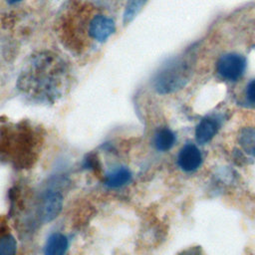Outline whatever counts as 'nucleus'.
<instances>
[{
  "instance_id": "nucleus-15",
  "label": "nucleus",
  "mask_w": 255,
  "mask_h": 255,
  "mask_svg": "<svg viewBox=\"0 0 255 255\" xmlns=\"http://www.w3.org/2000/svg\"><path fill=\"white\" fill-rule=\"evenodd\" d=\"M246 97L250 103L255 104V79L248 84L246 88Z\"/></svg>"
},
{
  "instance_id": "nucleus-8",
  "label": "nucleus",
  "mask_w": 255,
  "mask_h": 255,
  "mask_svg": "<svg viewBox=\"0 0 255 255\" xmlns=\"http://www.w3.org/2000/svg\"><path fill=\"white\" fill-rule=\"evenodd\" d=\"M68 249V239L61 233H53L45 245V255H65Z\"/></svg>"
},
{
  "instance_id": "nucleus-3",
  "label": "nucleus",
  "mask_w": 255,
  "mask_h": 255,
  "mask_svg": "<svg viewBox=\"0 0 255 255\" xmlns=\"http://www.w3.org/2000/svg\"><path fill=\"white\" fill-rule=\"evenodd\" d=\"M245 69L246 60L239 54H225L217 62L218 74L227 81H237L244 74Z\"/></svg>"
},
{
  "instance_id": "nucleus-16",
  "label": "nucleus",
  "mask_w": 255,
  "mask_h": 255,
  "mask_svg": "<svg viewBox=\"0 0 255 255\" xmlns=\"http://www.w3.org/2000/svg\"><path fill=\"white\" fill-rule=\"evenodd\" d=\"M8 3H10V4H15V3H17V2H19V1H21V0H6Z\"/></svg>"
},
{
  "instance_id": "nucleus-11",
  "label": "nucleus",
  "mask_w": 255,
  "mask_h": 255,
  "mask_svg": "<svg viewBox=\"0 0 255 255\" xmlns=\"http://www.w3.org/2000/svg\"><path fill=\"white\" fill-rule=\"evenodd\" d=\"M145 2L146 0H128L123 16V23L128 25L129 22H131L139 13Z\"/></svg>"
},
{
  "instance_id": "nucleus-1",
  "label": "nucleus",
  "mask_w": 255,
  "mask_h": 255,
  "mask_svg": "<svg viewBox=\"0 0 255 255\" xmlns=\"http://www.w3.org/2000/svg\"><path fill=\"white\" fill-rule=\"evenodd\" d=\"M66 81L65 65L55 55L41 54L34 57L18 83L26 93L37 96L53 97L64 88Z\"/></svg>"
},
{
  "instance_id": "nucleus-5",
  "label": "nucleus",
  "mask_w": 255,
  "mask_h": 255,
  "mask_svg": "<svg viewBox=\"0 0 255 255\" xmlns=\"http://www.w3.org/2000/svg\"><path fill=\"white\" fill-rule=\"evenodd\" d=\"M177 161L181 169L184 171H193L200 166L202 162V155L194 144L188 143L180 149Z\"/></svg>"
},
{
  "instance_id": "nucleus-13",
  "label": "nucleus",
  "mask_w": 255,
  "mask_h": 255,
  "mask_svg": "<svg viewBox=\"0 0 255 255\" xmlns=\"http://www.w3.org/2000/svg\"><path fill=\"white\" fill-rule=\"evenodd\" d=\"M17 251V242L11 234L0 237V255H15Z\"/></svg>"
},
{
  "instance_id": "nucleus-2",
  "label": "nucleus",
  "mask_w": 255,
  "mask_h": 255,
  "mask_svg": "<svg viewBox=\"0 0 255 255\" xmlns=\"http://www.w3.org/2000/svg\"><path fill=\"white\" fill-rule=\"evenodd\" d=\"M191 58L186 56L169 62L155 76V90L159 94H170L183 88L191 76Z\"/></svg>"
},
{
  "instance_id": "nucleus-4",
  "label": "nucleus",
  "mask_w": 255,
  "mask_h": 255,
  "mask_svg": "<svg viewBox=\"0 0 255 255\" xmlns=\"http://www.w3.org/2000/svg\"><path fill=\"white\" fill-rule=\"evenodd\" d=\"M116 31L114 21L106 16L98 15L94 17L89 26L90 36L99 42H104Z\"/></svg>"
},
{
  "instance_id": "nucleus-14",
  "label": "nucleus",
  "mask_w": 255,
  "mask_h": 255,
  "mask_svg": "<svg viewBox=\"0 0 255 255\" xmlns=\"http://www.w3.org/2000/svg\"><path fill=\"white\" fill-rule=\"evenodd\" d=\"M83 165L85 168H88V169H91L93 171H96V170H99L100 169V166H99V160L97 158L96 155L94 154H89L85 157L84 159V162H83Z\"/></svg>"
},
{
  "instance_id": "nucleus-12",
  "label": "nucleus",
  "mask_w": 255,
  "mask_h": 255,
  "mask_svg": "<svg viewBox=\"0 0 255 255\" xmlns=\"http://www.w3.org/2000/svg\"><path fill=\"white\" fill-rule=\"evenodd\" d=\"M239 142L246 152L255 156V128L243 129L239 136Z\"/></svg>"
},
{
  "instance_id": "nucleus-6",
  "label": "nucleus",
  "mask_w": 255,
  "mask_h": 255,
  "mask_svg": "<svg viewBox=\"0 0 255 255\" xmlns=\"http://www.w3.org/2000/svg\"><path fill=\"white\" fill-rule=\"evenodd\" d=\"M63 208V197L59 192L50 191L46 194L43 204V218L45 222H51L58 217Z\"/></svg>"
},
{
  "instance_id": "nucleus-10",
  "label": "nucleus",
  "mask_w": 255,
  "mask_h": 255,
  "mask_svg": "<svg viewBox=\"0 0 255 255\" xmlns=\"http://www.w3.org/2000/svg\"><path fill=\"white\" fill-rule=\"evenodd\" d=\"M175 141L174 133L167 128L158 129L154 135V146L159 151H166L172 147Z\"/></svg>"
},
{
  "instance_id": "nucleus-9",
  "label": "nucleus",
  "mask_w": 255,
  "mask_h": 255,
  "mask_svg": "<svg viewBox=\"0 0 255 255\" xmlns=\"http://www.w3.org/2000/svg\"><path fill=\"white\" fill-rule=\"evenodd\" d=\"M131 178V173L127 167H119L112 170L105 177V184L111 188H118L127 184Z\"/></svg>"
},
{
  "instance_id": "nucleus-7",
  "label": "nucleus",
  "mask_w": 255,
  "mask_h": 255,
  "mask_svg": "<svg viewBox=\"0 0 255 255\" xmlns=\"http://www.w3.org/2000/svg\"><path fill=\"white\" fill-rule=\"evenodd\" d=\"M219 125L212 118H204L200 121L195 128V138L198 143L204 144L208 142L217 132Z\"/></svg>"
}]
</instances>
